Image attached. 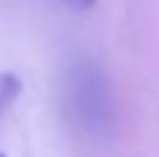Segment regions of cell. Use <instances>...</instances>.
<instances>
[{
  "instance_id": "1",
  "label": "cell",
  "mask_w": 159,
  "mask_h": 157,
  "mask_svg": "<svg viewBox=\"0 0 159 157\" xmlns=\"http://www.w3.org/2000/svg\"><path fill=\"white\" fill-rule=\"evenodd\" d=\"M65 110L84 134H102L112 118V97L99 68L78 63L65 78Z\"/></svg>"
},
{
  "instance_id": "2",
  "label": "cell",
  "mask_w": 159,
  "mask_h": 157,
  "mask_svg": "<svg viewBox=\"0 0 159 157\" xmlns=\"http://www.w3.org/2000/svg\"><path fill=\"white\" fill-rule=\"evenodd\" d=\"M21 89H24V81L13 71H3L0 74V118L8 113V107L16 102V97L21 94Z\"/></svg>"
},
{
  "instance_id": "3",
  "label": "cell",
  "mask_w": 159,
  "mask_h": 157,
  "mask_svg": "<svg viewBox=\"0 0 159 157\" xmlns=\"http://www.w3.org/2000/svg\"><path fill=\"white\" fill-rule=\"evenodd\" d=\"M70 5H76V8H91L94 5V0H68Z\"/></svg>"
},
{
  "instance_id": "4",
  "label": "cell",
  "mask_w": 159,
  "mask_h": 157,
  "mask_svg": "<svg viewBox=\"0 0 159 157\" xmlns=\"http://www.w3.org/2000/svg\"><path fill=\"white\" fill-rule=\"evenodd\" d=\"M0 157H8V155H5V152H0Z\"/></svg>"
}]
</instances>
